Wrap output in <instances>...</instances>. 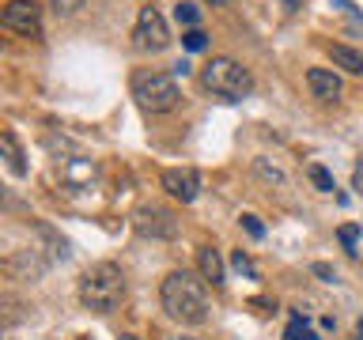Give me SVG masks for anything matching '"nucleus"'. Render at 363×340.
I'll return each instance as SVG.
<instances>
[{"label": "nucleus", "mask_w": 363, "mask_h": 340, "mask_svg": "<svg viewBox=\"0 0 363 340\" xmlns=\"http://www.w3.org/2000/svg\"><path fill=\"white\" fill-rule=\"evenodd\" d=\"M125 299V272L113 261H99L79 276V302L91 314H110Z\"/></svg>", "instance_id": "nucleus-2"}, {"label": "nucleus", "mask_w": 363, "mask_h": 340, "mask_svg": "<svg viewBox=\"0 0 363 340\" xmlns=\"http://www.w3.org/2000/svg\"><path fill=\"white\" fill-rule=\"evenodd\" d=\"M133 98L144 113H170L178 106L182 91L174 84L170 72H155V68H144V72L133 76Z\"/></svg>", "instance_id": "nucleus-3"}, {"label": "nucleus", "mask_w": 363, "mask_h": 340, "mask_svg": "<svg viewBox=\"0 0 363 340\" xmlns=\"http://www.w3.org/2000/svg\"><path fill=\"white\" fill-rule=\"evenodd\" d=\"M0 23H4L11 34L38 38V34H42V8H38V0H8L4 11H0Z\"/></svg>", "instance_id": "nucleus-6"}, {"label": "nucleus", "mask_w": 363, "mask_h": 340, "mask_svg": "<svg viewBox=\"0 0 363 340\" xmlns=\"http://www.w3.org/2000/svg\"><path fill=\"white\" fill-rule=\"evenodd\" d=\"M231 261H235V268H238V272H246V276H250V280H254V276H257V268H254V261H250V257L242 254V249H238V254H235Z\"/></svg>", "instance_id": "nucleus-21"}, {"label": "nucleus", "mask_w": 363, "mask_h": 340, "mask_svg": "<svg viewBox=\"0 0 363 340\" xmlns=\"http://www.w3.org/2000/svg\"><path fill=\"white\" fill-rule=\"evenodd\" d=\"M118 340H140V336H133V333H125V336H118Z\"/></svg>", "instance_id": "nucleus-27"}, {"label": "nucleus", "mask_w": 363, "mask_h": 340, "mask_svg": "<svg viewBox=\"0 0 363 340\" xmlns=\"http://www.w3.org/2000/svg\"><path fill=\"white\" fill-rule=\"evenodd\" d=\"M174 16H178V23H182L186 30H193V27L201 23V11H197V4H193V0H182V4L174 8Z\"/></svg>", "instance_id": "nucleus-15"}, {"label": "nucleus", "mask_w": 363, "mask_h": 340, "mask_svg": "<svg viewBox=\"0 0 363 340\" xmlns=\"http://www.w3.org/2000/svg\"><path fill=\"white\" fill-rule=\"evenodd\" d=\"M204 42H208V38H204V30H201V27H193V30H186V34H182V45H186L189 53L204 50Z\"/></svg>", "instance_id": "nucleus-19"}, {"label": "nucleus", "mask_w": 363, "mask_h": 340, "mask_svg": "<svg viewBox=\"0 0 363 340\" xmlns=\"http://www.w3.org/2000/svg\"><path fill=\"white\" fill-rule=\"evenodd\" d=\"M284 340H318V333L303 322V314H291L288 329H284Z\"/></svg>", "instance_id": "nucleus-14"}, {"label": "nucleus", "mask_w": 363, "mask_h": 340, "mask_svg": "<svg viewBox=\"0 0 363 340\" xmlns=\"http://www.w3.org/2000/svg\"><path fill=\"white\" fill-rule=\"evenodd\" d=\"M201 84L208 87L212 95H220L227 102H238L254 91V76H250L238 61H231V57H212V61L201 68Z\"/></svg>", "instance_id": "nucleus-4"}, {"label": "nucleus", "mask_w": 363, "mask_h": 340, "mask_svg": "<svg viewBox=\"0 0 363 340\" xmlns=\"http://www.w3.org/2000/svg\"><path fill=\"white\" fill-rule=\"evenodd\" d=\"M50 8L57 16H76V11L84 8V0H50Z\"/></svg>", "instance_id": "nucleus-20"}, {"label": "nucleus", "mask_w": 363, "mask_h": 340, "mask_svg": "<svg viewBox=\"0 0 363 340\" xmlns=\"http://www.w3.org/2000/svg\"><path fill=\"white\" fill-rule=\"evenodd\" d=\"M133 45L140 53H163L170 45V27L167 19L159 16L155 4L140 8V16H136V27H133Z\"/></svg>", "instance_id": "nucleus-5"}, {"label": "nucleus", "mask_w": 363, "mask_h": 340, "mask_svg": "<svg viewBox=\"0 0 363 340\" xmlns=\"http://www.w3.org/2000/svg\"><path fill=\"white\" fill-rule=\"evenodd\" d=\"M0 152H4V163H8L11 174H16V178L27 174V163H23V152H19V144H16V136H11V132L0 136Z\"/></svg>", "instance_id": "nucleus-13"}, {"label": "nucleus", "mask_w": 363, "mask_h": 340, "mask_svg": "<svg viewBox=\"0 0 363 340\" xmlns=\"http://www.w3.org/2000/svg\"><path fill=\"white\" fill-rule=\"evenodd\" d=\"M254 170H257V178L272 181V186H284V170H280V166H272L269 159H254Z\"/></svg>", "instance_id": "nucleus-16"}, {"label": "nucleus", "mask_w": 363, "mask_h": 340, "mask_svg": "<svg viewBox=\"0 0 363 340\" xmlns=\"http://www.w3.org/2000/svg\"><path fill=\"white\" fill-rule=\"evenodd\" d=\"M311 272H314L318 280H325V283H333V280H337V272L329 268V265H322V261H314V265H311Z\"/></svg>", "instance_id": "nucleus-23"}, {"label": "nucleus", "mask_w": 363, "mask_h": 340, "mask_svg": "<svg viewBox=\"0 0 363 340\" xmlns=\"http://www.w3.org/2000/svg\"><path fill=\"white\" fill-rule=\"evenodd\" d=\"M208 4H227V0H208Z\"/></svg>", "instance_id": "nucleus-28"}, {"label": "nucleus", "mask_w": 363, "mask_h": 340, "mask_svg": "<svg viewBox=\"0 0 363 340\" xmlns=\"http://www.w3.org/2000/svg\"><path fill=\"white\" fill-rule=\"evenodd\" d=\"M178 340H193V336H178Z\"/></svg>", "instance_id": "nucleus-29"}, {"label": "nucleus", "mask_w": 363, "mask_h": 340, "mask_svg": "<svg viewBox=\"0 0 363 340\" xmlns=\"http://www.w3.org/2000/svg\"><path fill=\"white\" fill-rule=\"evenodd\" d=\"M159 302L163 310L182 325H201L208 317V295H204V283L186 268H174L159 288Z\"/></svg>", "instance_id": "nucleus-1"}, {"label": "nucleus", "mask_w": 363, "mask_h": 340, "mask_svg": "<svg viewBox=\"0 0 363 340\" xmlns=\"http://www.w3.org/2000/svg\"><path fill=\"white\" fill-rule=\"evenodd\" d=\"M352 189H356V193H363V159L356 163V170H352Z\"/></svg>", "instance_id": "nucleus-24"}, {"label": "nucleus", "mask_w": 363, "mask_h": 340, "mask_svg": "<svg viewBox=\"0 0 363 340\" xmlns=\"http://www.w3.org/2000/svg\"><path fill=\"white\" fill-rule=\"evenodd\" d=\"M163 189L174 200L189 204V200H197V193H201V174L193 166H170V170H163Z\"/></svg>", "instance_id": "nucleus-7"}, {"label": "nucleus", "mask_w": 363, "mask_h": 340, "mask_svg": "<svg viewBox=\"0 0 363 340\" xmlns=\"http://www.w3.org/2000/svg\"><path fill=\"white\" fill-rule=\"evenodd\" d=\"M356 340H363V322L356 325Z\"/></svg>", "instance_id": "nucleus-26"}, {"label": "nucleus", "mask_w": 363, "mask_h": 340, "mask_svg": "<svg viewBox=\"0 0 363 340\" xmlns=\"http://www.w3.org/2000/svg\"><path fill=\"white\" fill-rule=\"evenodd\" d=\"M337 238H340V246L348 249V254H356V242H359V227H352V223H345L337 231Z\"/></svg>", "instance_id": "nucleus-18"}, {"label": "nucleus", "mask_w": 363, "mask_h": 340, "mask_svg": "<svg viewBox=\"0 0 363 340\" xmlns=\"http://www.w3.org/2000/svg\"><path fill=\"white\" fill-rule=\"evenodd\" d=\"M306 87L318 102H337L340 98V79L329 68H306Z\"/></svg>", "instance_id": "nucleus-9"}, {"label": "nucleus", "mask_w": 363, "mask_h": 340, "mask_svg": "<svg viewBox=\"0 0 363 340\" xmlns=\"http://www.w3.org/2000/svg\"><path fill=\"white\" fill-rule=\"evenodd\" d=\"M242 227H246L250 238H261V234H265V227L257 223V215H242Z\"/></svg>", "instance_id": "nucleus-22"}, {"label": "nucleus", "mask_w": 363, "mask_h": 340, "mask_svg": "<svg viewBox=\"0 0 363 340\" xmlns=\"http://www.w3.org/2000/svg\"><path fill=\"white\" fill-rule=\"evenodd\" d=\"M284 8H288V11H295V8H299V0H284Z\"/></svg>", "instance_id": "nucleus-25"}, {"label": "nucleus", "mask_w": 363, "mask_h": 340, "mask_svg": "<svg viewBox=\"0 0 363 340\" xmlns=\"http://www.w3.org/2000/svg\"><path fill=\"white\" fill-rule=\"evenodd\" d=\"M95 181V163L91 159H84V155H72L65 163V186H72V189H79V186H91Z\"/></svg>", "instance_id": "nucleus-12"}, {"label": "nucleus", "mask_w": 363, "mask_h": 340, "mask_svg": "<svg viewBox=\"0 0 363 340\" xmlns=\"http://www.w3.org/2000/svg\"><path fill=\"white\" fill-rule=\"evenodd\" d=\"M306 174H311V181H314V186L322 189V193H333V189H337V186H333V174H329L325 166H318V163H314L311 170H306Z\"/></svg>", "instance_id": "nucleus-17"}, {"label": "nucleus", "mask_w": 363, "mask_h": 340, "mask_svg": "<svg viewBox=\"0 0 363 340\" xmlns=\"http://www.w3.org/2000/svg\"><path fill=\"white\" fill-rule=\"evenodd\" d=\"M325 50H329L337 68H345V72H352V76H363V53L359 50H352V45H345V42H329Z\"/></svg>", "instance_id": "nucleus-11"}, {"label": "nucleus", "mask_w": 363, "mask_h": 340, "mask_svg": "<svg viewBox=\"0 0 363 340\" xmlns=\"http://www.w3.org/2000/svg\"><path fill=\"white\" fill-rule=\"evenodd\" d=\"M197 268H201V280H204V283L223 288V257H220V249L201 246V249H197Z\"/></svg>", "instance_id": "nucleus-10"}, {"label": "nucleus", "mask_w": 363, "mask_h": 340, "mask_svg": "<svg viewBox=\"0 0 363 340\" xmlns=\"http://www.w3.org/2000/svg\"><path fill=\"white\" fill-rule=\"evenodd\" d=\"M136 231H140V234H152V238H174V234H178V223H174V215H170L167 208L147 204V208L136 212Z\"/></svg>", "instance_id": "nucleus-8"}]
</instances>
